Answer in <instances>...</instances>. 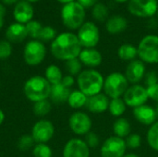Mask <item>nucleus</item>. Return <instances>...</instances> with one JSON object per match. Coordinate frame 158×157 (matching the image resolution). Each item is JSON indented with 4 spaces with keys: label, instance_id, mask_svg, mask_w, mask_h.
<instances>
[{
    "label": "nucleus",
    "instance_id": "obj_1",
    "mask_svg": "<svg viewBox=\"0 0 158 157\" xmlns=\"http://www.w3.org/2000/svg\"><path fill=\"white\" fill-rule=\"evenodd\" d=\"M81 50L77 34L69 31L58 34L51 43V53L58 60L68 61L77 58Z\"/></svg>",
    "mask_w": 158,
    "mask_h": 157
},
{
    "label": "nucleus",
    "instance_id": "obj_2",
    "mask_svg": "<svg viewBox=\"0 0 158 157\" xmlns=\"http://www.w3.org/2000/svg\"><path fill=\"white\" fill-rule=\"evenodd\" d=\"M104 81V76L95 68L84 69L77 76L78 90L83 93L87 97L102 93Z\"/></svg>",
    "mask_w": 158,
    "mask_h": 157
},
{
    "label": "nucleus",
    "instance_id": "obj_3",
    "mask_svg": "<svg viewBox=\"0 0 158 157\" xmlns=\"http://www.w3.org/2000/svg\"><path fill=\"white\" fill-rule=\"evenodd\" d=\"M52 85L47 80L40 75L32 76L24 83L23 91L28 100L36 103L47 100L50 97Z\"/></svg>",
    "mask_w": 158,
    "mask_h": 157
},
{
    "label": "nucleus",
    "instance_id": "obj_4",
    "mask_svg": "<svg viewBox=\"0 0 158 157\" xmlns=\"http://www.w3.org/2000/svg\"><path fill=\"white\" fill-rule=\"evenodd\" d=\"M130 83L121 72H112L105 78L103 92L109 99L121 98L127 89L129 88Z\"/></svg>",
    "mask_w": 158,
    "mask_h": 157
},
{
    "label": "nucleus",
    "instance_id": "obj_5",
    "mask_svg": "<svg viewBox=\"0 0 158 157\" xmlns=\"http://www.w3.org/2000/svg\"><path fill=\"white\" fill-rule=\"evenodd\" d=\"M63 24L69 30H79L84 23L85 8L77 1L66 4L61 9Z\"/></svg>",
    "mask_w": 158,
    "mask_h": 157
},
{
    "label": "nucleus",
    "instance_id": "obj_6",
    "mask_svg": "<svg viewBox=\"0 0 158 157\" xmlns=\"http://www.w3.org/2000/svg\"><path fill=\"white\" fill-rule=\"evenodd\" d=\"M138 57L144 64H158V36L149 34L144 36L139 43Z\"/></svg>",
    "mask_w": 158,
    "mask_h": 157
},
{
    "label": "nucleus",
    "instance_id": "obj_7",
    "mask_svg": "<svg viewBox=\"0 0 158 157\" xmlns=\"http://www.w3.org/2000/svg\"><path fill=\"white\" fill-rule=\"evenodd\" d=\"M77 37L83 48H94L100 41V31L95 23L84 22L78 30Z\"/></svg>",
    "mask_w": 158,
    "mask_h": 157
},
{
    "label": "nucleus",
    "instance_id": "obj_8",
    "mask_svg": "<svg viewBox=\"0 0 158 157\" xmlns=\"http://www.w3.org/2000/svg\"><path fill=\"white\" fill-rule=\"evenodd\" d=\"M129 12L138 18H152L157 13V0H130Z\"/></svg>",
    "mask_w": 158,
    "mask_h": 157
},
{
    "label": "nucleus",
    "instance_id": "obj_9",
    "mask_svg": "<svg viewBox=\"0 0 158 157\" xmlns=\"http://www.w3.org/2000/svg\"><path fill=\"white\" fill-rule=\"evenodd\" d=\"M127 145L125 139L117 137L115 135L108 137L101 144V157H123L126 155Z\"/></svg>",
    "mask_w": 158,
    "mask_h": 157
},
{
    "label": "nucleus",
    "instance_id": "obj_10",
    "mask_svg": "<svg viewBox=\"0 0 158 157\" xmlns=\"http://www.w3.org/2000/svg\"><path fill=\"white\" fill-rule=\"evenodd\" d=\"M46 55V48L44 43L38 40H32L26 43L23 52V57L29 66H37L41 64Z\"/></svg>",
    "mask_w": 158,
    "mask_h": 157
},
{
    "label": "nucleus",
    "instance_id": "obj_11",
    "mask_svg": "<svg viewBox=\"0 0 158 157\" xmlns=\"http://www.w3.org/2000/svg\"><path fill=\"white\" fill-rule=\"evenodd\" d=\"M69 126L74 134L78 136H85L92 131L93 121L87 113L76 111L70 115L69 118Z\"/></svg>",
    "mask_w": 158,
    "mask_h": 157
},
{
    "label": "nucleus",
    "instance_id": "obj_12",
    "mask_svg": "<svg viewBox=\"0 0 158 157\" xmlns=\"http://www.w3.org/2000/svg\"><path fill=\"white\" fill-rule=\"evenodd\" d=\"M122 98L127 107L131 108H136L145 105L149 99L146 87L141 84H132L129 86Z\"/></svg>",
    "mask_w": 158,
    "mask_h": 157
},
{
    "label": "nucleus",
    "instance_id": "obj_13",
    "mask_svg": "<svg viewBox=\"0 0 158 157\" xmlns=\"http://www.w3.org/2000/svg\"><path fill=\"white\" fill-rule=\"evenodd\" d=\"M55 134V127L53 123L47 119L38 120L32 127L31 136L35 143H46Z\"/></svg>",
    "mask_w": 158,
    "mask_h": 157
},
{
    "label": "nucleus",
    "instance_id": "obj_14",
    "mask_svg": "<svg viewBox=\"0 0 158 157\" xmlns=\"http://www.w3.org/2000/svg\"><path fill=\"white\" fill-rule=\"evenodd\" d=\"M90 148L80 138H72L67 142L64 146L63 157H90Z\"/></svg>",
    "mask_w": 158,
    "mask_h": 157
},
{
    "label": "nucleus",
    "instance_id": "obj_15",
    "mask_svg": "<svg viewBox=\"0 0 158 157\" xmlns=\"http://www.w3.org/2000/svg\"><path fill=\"white\" fill-rule=\"evenodd\" d=\"M145 74H146V66L140 59H135L129 62L124 73L129 83L131 85L139 84V82L144 79Z\"/></svg>",
    "mask_w": 158,
    "mask_h": 157
},
{
    "label": "nucleus",
    "instance_id": "obj_16",
    "mask_svg": "<svg viewBox=\"0 0 158 157\" xmlns=\"http://www.w3.org/2000/svg\"><path fill=\"white\" fill-rule=\"evenodd\" d=\"M133 118L141 124L145 126H151L157 121V114L156 108L148 105H143L133 108L132 110Z\"/></svg>",
    "mask_w": 158,
    "mask_h": 157
},
{
    "label": "nucleus",
    "instance_id": "obj_17",
    "mask_svg": "<svg viewBox=\"0 0 158 157\" xmlns=\"http://www.w3.org/2000/svg\"><path fill=\"white\" fill-rule=\"evenodd\" d=\"M110 99L103 93L87 98L85 105L86 109L92 114H103L108 110Z\"/></svg>",
    "mask_w": 158,
    "mask_h": 157
},
{
    "label": "nucleus",
    "instance_id": "obj_18",
    "mask_svg": "<svg viewBox=\"0 0 158 157\" xmlns=\"http://www.w3.org/2000/svg\"><path fill=\"white\" fill-rule=\"evenodd\" d=\"M82 65L88 67L89 68H94L102 64L103 56L102 54L95 48H83L79 57Z\"/></svg>",
    "mask_w": 158,
    "mask_h": 157
},
{
    "label": "nucleus",
    "instance_id": "obj_19",
    "mask_svg": "<svg viewBox=\"0 0 158 157\" xmlns=\"http://www.w3.org/2000/svg\"><path fill=\"white\" fill-rule=\"evenodd\" d=\"M13 16L17 20V22L21 24L23 23L27 24L29 21L31 20L33 17V7L29 2L25 0L20 1L15 6Z\"/></svg>",
    "mask_w": 158,
    "mask_h": 157
},
{
    "label": "nucleus",
    "instance_id": "obj_20",
    "mask_svg": "<svg viewBox=\"0 0 158 157\" xmlns=\"http://www.w3.org/2000/svg\"><path fill=\"white\" fill-rule=\"evenodd\" d=\"M6 36L9 43H19L24 41L25 38L28 36L26 26L21 23H19V22L13 23V24L9 25V27L6 29Z\"/></svg>",
    "mask_w": 158,
    "mask_h": 157
},
{
    "label": "nucleus",
    "instance_id": "obj_21",
    "mask_svg": "<svg viewBox=\"0 0 158 157\" xmlns=\"http://www.w3.org/2000/svg\"><path fill=\"white\" fill-rule=\"evenodd\" d=\"M128 27V20L120 15H114L107 19L106 28L108 33L116 35L123 32Z\"/></svg>",
    "mask_w": 158,
    "mask_h": 157
},
{
    "label": "nucleus",
    "instance_id": "obj_22",
    "mask_svg": "<svg viewBox=\"0 0 158 157\" xmlns=\"http://www.w3.org/2000/svg\"><path fill=\"white\" fill-rule=\"evenodd\" d=\"M71 93V89L67 88L62 83H58L56 85H52L50 99L53 104L56 105H63L68 102L69 96Z\"/></svg>",
    "mask_w": 158,
    "mask_h": 157
},
{
    "label": "nucleus",
    "instance_id": "obj_23",
    "mask_svg": "<svg viewBox=\"0 0 158 157\" xmlns=\"http://www.w3.org/2000/svg\"><path fill=\"white\" fill-rule=\"evenodd\" d=\"M114 135L122 139H126L131 132V127L130 121L125 118H118L113 123Z\"/></svg>",
    "mask_w": 158,
    "mask_h": 157
},
{
    "label": "nucleus",
    "instance_id": "obj_24",
    "mask_svg": "<svg viewBox=\"0 0 158 157\" xmlns=\"http://www.w3.org/2000/svg\"><path fill=\"white\" fill-rule=\"evenodd\" d=\"M118 56L123 61L131 62L138 57L137 46L131 43H123L118 49Z\"/></svg>",
    "mask_w": 158,
    "mask_h": 157
},
{
    "label": "nucleus",
    "instance_id": "obj_25",
    "mask_svg": "<svg viewBox=\"0 0 158 157\" xmlns=\"http://www.w3.org/2000/svg\"><path fill=\"white\" fill-rule=\"evenodd\" d=\"M87 98L88 97L80 90H73L71 91L67 103L73 109H81L85 107Z\"/></svg>",
    "mask_w": 158,
    "mask_h": 157
},
{
    "label": "nucleus",
    "instance_id": "obj_26",
    "mask_svg": "<svg viewBox=\"0 0 158 157\" xmlns=\"http://www.w3.org/2000/svg\"><path fill=\"white\" fill-rule=\"evenodd\" d=\"M63 73L56 65H50L44 71V78L51 85L61 83L63 79Z\"/></svg>",
    "mask_w": 158,
    "mask_h": 157
},
{
    "label": "nucleus",
    "instance_id": "obj_27",
    "mask_svg": "<svg viewBox=\"0 0 158 157\" xmlns=\"http://www.w3.org/2000/svg\"><path fill=\"white\" fill-rule=\"evenodd\" d=\"M127 105L123 100V98H115L110 99L109 105H108V111L111 116L118 118H121V116L126 112Z\"/></svg>",
    "mask_w": 158,
    "mask_h": 157
},
{
    "label": "nucleus",
    "instance_id": "obj_28",
    "mask_svg": "<svg viewBox=\"0 0 158 157\" xmlns=\"http://www.w3.org/2000/svg\"><path fill=\"white\" fill-rule=\"evenodd\" d=\"M146 142L151 149L158 152V120L149 127L146 133Z\"/></svg>",
    "mask_w": 158,
    "mask_h": 157
},
{
    "label": "nucleus",
    "instance_id": "obj_29",
    "mask_svg": "<svg viewBox=\"0 0 158 157\" xmlns=\"http://www.w3.org/2000/svg\"><path fill=\"white\" fill-rule=\"evenodd\" d=\"M93 17L95 20L103 22L108 18V8L104 3H96L92 9Z\"/></svg>",
    "mask_w": 158,
    "mask_h": 157
},
{
    "label": "nucleus",
    "instance_id": "obj_30",
    "mask_svg": "<svg viewBox=\"0 0 158 157\" xmlns=\"http://www.w3.org/2000/svg\"><path fill=\"white\" fill-rule=\"evenodd\" d=\"M51 109H52V105L48 99L34 103L32 107L33 113L38 117H45L50 113Z\"/></svg>",
    "mask_w": 158,
    "mask_h": 157
},
{
    "label": "nucleus",
    "instance_id": "obj_31",
    "mask_svg": "<svg viewBox=\"0 0 158 157\" xmlns=\"http://www.w3.org/2000/svg\"><path fill=\"white\" fill-rule=\"evenodd\" d=\"M82 64L80 61V59L77 58H73V59H69L68 61H66L65 67L66 69L69 73V75L71 76H78L81 71H82Z\"/></svg>",
    "mask_w": 158,
    "mask_h": 157
},
{
    "label": "nucleus",
    "instance_id": "obj_32",
    "mask_svg": "<svg viewBox=\"0 0 158 157\" xmlns=\"http://www.w3.org/2000/svg\"><path fill=\"white\" fill-rule=\"evenodd\" d=\"M56 37V30L51 27V26H44L42 28L39 37H38V41L40 42H50V41H54L55 38Z\"/></svg>",
    "mask_w": 158,
    "mask_h": 157
},
{
    "label": "nucleus",
    "instance_id": "obj_33",
    "mask_svg": "<svg viewBox=\"0 0 158 157\" xmlns=\"http://www.w3.org/2000/svg\"><path fill=\"white\" fill-rule=\"evenodd\" d=\"M32 155L34 157H52V150L46 143H36L32 148Z\"/></svg>",
    "mask_w": 158,
    "mask_h": 157
},
{
    "label": "nucleus",
    "instance_id": "obj_34",
    "mask_svg": "<svg viewBox=\"0 0 158 157\" xmlns=\"http://www.w3.org/2000/svg\"><path fill=\"white\" fill-rule=\"evenodd\" d=\"M26 29H27V32H28V35L33 39H37L38 40V37H39V34H40V31L43 28L42 24L36 20H31L29 21L26 25Z\"/></svg>",
    "mask_w": 158,
    "mask_h": 157
},
{
    "label": "nucleus",
    "instance_id": "obj_35",
    "mask_svg": "<svg viewBox=\"0 0 158 157\" xmlns=\"http://www.w3.org/2000/svg\"><path fill=\"white\" fill-rule=\"evenodd\" d=\"M34 143H35V142H34L32 136L25 134V135H22L19 139V141H18V147L21 151H28L29 149L34 147Z\"/></svg>",
    "mask_w": 158,
    "mask_h": 157
},
{
    "label": "nucleus",
    "instance_id": "obj_36",
    "mask_svg": "<svg viewBox=\"0 0 158 157\" xmlns=\"http://www.w3.org/2000/svg\"><path fill=\"white\" fill-rule=\"evenodd\" d=\"M125 142H126L127 148H130L131 150H135V149H138L139 147H141L143 140H142V137L140 134L131 133L125 139Z\"/></svg>",
    "mask_w": 158,
    "mask_h": 157
},
{
    "label": "nucleus",
    "instance_id": "obj_37",
    "mask_svg": "<svg viewBox=\"0 0 158 157\" xmlns=\"http://www.w3.org/2000/svg\"><path fill=\"white\" fill-rule=\"evenodd\" d=\"M84 142L90 149H95L100 145V138L94 131H90L84 136Z\"/></svg>",
    "mask_w": 158,
    "mask_h": 157
},
{
    "label": "nucleus",
    "instance_id": "obj_38",
    "mask_svg": "<svg viewBox=\"0 0 158 157\" xmlns=\"http://www.w3.org/2000/svg\"><path fill=\"white\" fill-rule=\"evenodd\" d=\"M12 54V45L8 41H0V59L4 60L8 58Z\"/></svg>",
    "mask_w": 158,
    "mask_h": 157
},
{
    "label": "nucleus",
    "instance_id": "obj_39",
    "mask_svg": "<svg viewBox=\"0 0 158 157\" xmlns=\"http://www.w3.org/2000/svg\"><path fill=\"white\" fill-rule=\"evenodd\" d=\"M144 81H145V85H146V87L158 83L157 72H156V71H155V70H151V71L146 72L145 77H144Z\"/></svg>",
    "mask_w": 158,
    "mask_h": 157
},
{
    "label": "nucleus",
    "instance_id": "obj_40",
    "mask_svg": "<svg viewBox=\"0 0 158 157\" xmlns=\"http://www.w3.org/2000/svg\"><path fill=\"white\" fill-rule=\"evenodd\" d=\"M146 90L149 99L158 102V83L146 87Z\"/></svg>",
    "mask_w": 158,
    "mask_h": 157
},
{
    "label": "nucleus",
    "instance_id": "obj_41",
    "mask_svg": "<svg viewBox=\"0 0 158 157\" xmlns=\"http://www.w3.org/2000/svg\"><path fill=\"white\" fill-rule=\"evenodd\" d=\"M61 83H62L64 86H66L67 88H69V89H70V88L74 85V83H75V79H74V77L71 76V75H66V76L63 77Z\"/></svg>",
    "mask_w": 158,
    "mask_h": 157
},
{
    "label": "nucleus",
    "instance_id": "obj_42",
    "mask_svg": "<svg viewBox=\"0 0 158 157\" xmlns=\"http://www.w3.org/2000/svg\"><path fill=\"white\" fill-rule=\"evenodd\" d=\"M77 2L84 8H90L93 7L96 3H98V0H77Z\"/></svg>",
    "mask_w": 158,
    "mask_h": 157
},
{
    "label": "nucleus",
    "instance_id": "obj_43",
    "mask_svg": "<svg viewBox=\"0 0 158 157\" xmlns=\"http://www.w3.org/2000/svg\"><path fill=\"white\" fill-rule=\"evenodd\" d=\"M5 13H6V9L4 7L3 5L0 4V29H2L3 25H4V17H5Z\"/></svg>",
    "mask_w": 158,
    "mask_h": 157
},
{
    "label": "nucleus",
    "instance_id": "obj_44",
    "mask_svg": "<svg viewBox=\"0 0 158 157\" xmlns=\"http://www.w3.org/2000/svg\"><path fill=\"white\" fill-rule=\"evenodd\" d=\"M4 120H5V114H4L3 110H2V109H0V126L3 124Z\"/></svg>",
    "mask_w": 158,
    "mask_h": 157
},
{
    "label": "nucleus",
    "instance_id": "obj_45",
    "mask_svg": "<svg viewBox=\"0 0 158 157\" xmlns=\"http://www.w3.org/2000/svg\"><path fill=\"white\" fill-rule=\"evenodd\" d=\"M18 0H2V2L6 5H12L14 4L15 2H17Z\"/></svg>",
    "mask_w": 158,
    "mask_h": 157
},
{
    "label": "nucleus",
    "instance_id": "obj_46",
    "mask_svg": "<svg viewBox=\"0 0 158 157\" xmlns=\"http://www.w3.org/2000/svg\"><path fill=\"white\" fill-rule=\"evenodd\" d=\"M123 157H140L137 154L134 153H126V155Z\"/></svg>",
    "mask_w": 158,
    "mask_h": 157
},
{
    "label": "nucleus",
    "instance_id": "obj_47",
    "mask_svg": "<svg viewBox=\"0 0 158 157\" xmlns=\"http://www.w3.org/2000/svg\"><path fill=\"white\" fill-rule=\"evenodd\" d=\"M58 2L62 3V4H69V3H71V2H74L75 0H57Z\"/></svg>",
    "mask_w": 158,
    "mask_h": 157
},
{
    "label": "nucleus",
    "instance_id": "obj_48",
    "mask_svg": "<svg viewBox=\"0 0 158 157\" xmlns=\"http://www.w3.org/2000/svg\"><path fill=\"white\" fill-rule=\"evenodd\" d=\"M118 3H125V2H129L130 0H115Z\"/></svg>",
    "mask_w": 158,
    "mask_h": 157
},
{
    "label": "nucleus",
    "instance_id": "obj_49",
    "mask_svg": "<svg viewBox=\"0 0 158 157\" xmlns=\"http://www.w3.org/2000/svg\"><path fill=\"white\" fill-rule=\"evenodd\" d=\"M25 1H27V2H36V1H39V0H25Z\"/></svg>",
    "mask_w": 158,
    "mask_h": 157
},
{
    "label": "nucleus",
    "instance_id": "obj_50",
    "mask_svg": "<svg viewBox=\"0 0 158 157\" xmlns=\"http://www.w3.org/2000/svg\"><path fill=\"white\" fill-rule=\"evenodd\" d=\"M156 114H157V118H158V102H157V105H156Z\"/></svg>",
    "mask_w": 158,
    "mask_h": 157
},
{
    "label": "nucleus",
    "instance_id": "obj_51",
    "mask_svg": "<svg viewBox=\"0 0 158 157\" xmlns=\"http://www.w3.org/2000/svg\"><path fill=\"white\" fill-rule=\"evenodd\" d=\"M156 14H157V16H158V10H157V13H156Z\"/></svg>",
    "mask_w": 158,
    "mask_h": 157
},
{
    "label": "nucleus",
    "instance_id": "obj_52",
    "mask_svg": "<svg viewBox=\"0 0 158 157\" xmlns=\"http://www.w3.org/2000/svg\"><path fill=\"white\" fill-rule=\"evenodd\" d=\"M157 157H158V155H157Z\"/></svg>",
    "mask_w": 158,
    "mask_h": 157
}]
</instances>
